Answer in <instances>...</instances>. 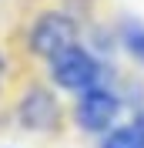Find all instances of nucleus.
Segmentation results:
<instances>
[{"label":"nucleus","mask_w":144,"mask_h":148,"mask_svg":"<svg viewBox=\"0 0 144 148\" xmlns=\"http://www.w3.org/2000/svg\"><path fill=\"white\" fill-rule=\"evenodd\" d=\"M50 81L81 98V94L104 84V64L94 51H87L84 44H74L50 61Z\"/></svg>","instance_id":"2"},{"label":"nucleus","mask_w":144,"mask_h":148,"mask_svg":"<svg viewBox=\"0 0 144 148\" xmlns=\"http://www.w3.org/2000/svg\"><path fill=\"white\" fill-rule=\"evenodd\" d=\"M17 125L27 131H57L60 128V101L47 84H30L17 101Z\"/></svg>","instance_id":"4"},{"label":"nucleus","mask_w":144,"mask_h":148,"mask_svg":"<svg viewBox=\"0 0 144 148\" xmlns=\"http://www.w3.org/2000/svg\"><path fill=\"white\" fill-rule=\"evenodd\" d=\"M27 51L40 61H54L57 54H64L67 47L81 44V24L71 10H40L34 20H30L27 34Z\"/></svg>","instance_id":"1"},{"label":"nucleus","mask_w":144,"mask_h":148,"mask_svg":"<svg viewBox=\"0 0 144 148\" xmlns=\"http://www.w3.org/2000/svg\"><path fill=\"white\" fill-rule=\"evenodd\" d=\"M3 71H7V61H3V54H0V84H3Z\"/></svg>","instance_id":"8"},{"label":"nucleus","mask_w":144,"mask_h":148,"mask_svg":"<svg viewBox=\"0 0 144 148\" xmlns=\"http://www.w3.org/2000/svg\"><path fill=\"white\" fill-rule=\"evenodd\" d=\"M117 114H121V98L111 88H94V91L81 94L74 104V125L87 135H107L114 128Z\"/></svg>","instance_id":"3"},{"label":"nucleus","mask_w":144,"mask_h":148,"mask_svg":"<svg viewBox=\"0 0 144 148\" xmlns=\"http://www.w3.org/2000/svg\"><path fill=\"white\" fill-rule=\"evenodd\" d=\"M101 148H144V131L134 121L114 125L107 135H101Z\"/></svg>","instance_id":"6"},{"label":"nucleus","mask_w":144,"mask_h":148,"mask_svg":"<svg viewBox=\"0 0 144 148\" xmlns=\"http://www.w3.org/2000/svg\"><path fill=\"white\" fill-rule=\"evenodd\" d=\"M134 125L144 131V108H137V114H134Z\"/></svg>","instance_id":"7"},{"label":"nucleus","mask_w":144,"mask_h":148,"mask_svg":"<svg viewBox=\"0 0 144 148\" xmlns=\"http://www.w3.org/2000/svg\"><path fill=\"white\" fill-rule=\"evenodd\" d=\"M117 40L124 47V54L137 64H144V20L137 17H124L117 24Z\"/></svg>","instance_id":"5"}]
</instances>
